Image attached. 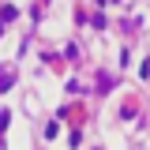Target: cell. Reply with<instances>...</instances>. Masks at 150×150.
Masks as SVG:
<instances>
[{"label":"cell","mask_w":150,"mask_h":150,"mask_svg":"<svg viewBox=\"0 0 150 150\" xmlns=\"http://www.w3.org/2000/svg\"><path fill=\"white\" fill-rule=\"evenodd\" d=\"M11 79H15V71H11V68H8V71H0V90H4V86H11Z\"/></svg>","instance_id":"6da1fadb"}]
</instances>
